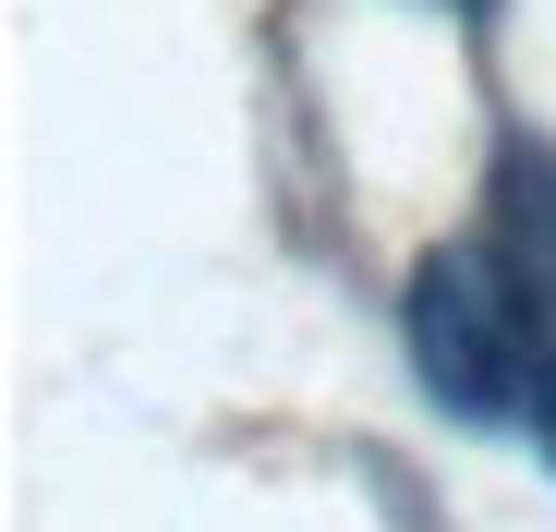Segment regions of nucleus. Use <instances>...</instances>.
<instances>
[{"mask_svg": "<svg viewBox=\"0 0 556 532\" xmlns=\"http://www.w3.org/2000/svg\"><path fill=\"white\" fill-rule=\"evenodd\" d=\"M400 327H412V376L435 388L447 423H472V435L532 423L544 351H556V303L520 279L496 242H447V254H424Z\"/></svg>", "mask_w": 556, "mask_h": 532, "instance_id": "nucleus-1", "label": "nucleus"}, {"mask_svg": "<svg viewBox=\"0 0 556 532\" xmlns=\"http://www.w3.org/2000/svg\"><path fill=\"white\" fill-rule=\"evenodd\" d=\"M484 242L520 266L544 303H556V145H544V134H508V145H496V182H484Z\"/></svg>", "mask_w": 556, "mask_h": 532, "instance_id": "nucleus-2", "label": "nucleus"}, {"mask_svg": "<svg viewBox=\"0 0 556 532\" xmlns=\"http://www.w3.org/2000/svg\"><path fill=\"white\" fill-rule=\"evenodd\" d=\"M532 448H544V472H556V351H544V388H532Z\"/></svg>", "mask_w": 556, "mask_h": 532, "instance_id": "nucleus-3", "label": "nucleus"}, {"mask_svg": "<svg viewBox=\"0 0 556 532\" xmlns=\"http://www.w3.org/2000/svg\"><path fill=\"white\" fill-rule=\"evenodd\" d=\"M459 13H496V0H459Z\"/></svg>", "mask_w": 556, "mask_h": 532, "instance_id": "nucleus-4", "label": "nucleus"}]
</instances>
